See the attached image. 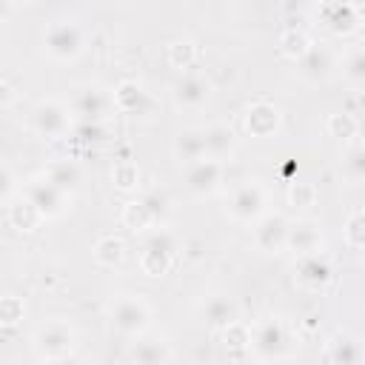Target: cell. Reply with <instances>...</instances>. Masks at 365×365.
Here are the masks:
<instances>
[{
	"label": "cell",
	"instance_id": "cell-21",
	"mask_svg": "<svg viewBox=\"0 0 365 365\" xmlns=\"http://www.w3.org/2000/svg\"><path fill=\"white\" fill-rule=\"evenodd\" d=\"M6 208V220H9V225L14 228V231H20V234H31L34 228H40L46 220H43V214L34 208V202L20 191L11 202H6L3 205Z\"/></svg>",
	"mask_w": 365,
	"mask_h": 365
},
{
	"label": "cell",
	"instance_id": "cell-15",
	"mask_svg": "<svg viewBox=\"0 0 365 365\" xmlns=\"http://www.w3.org/2000/svg\"><path fill=\"white\" fill-rule=\"evenodd\" d=\"M288 228H291V222H288L279 211H268L259 222L251 225L254 245H257L259 251H265V254H277V251H282L285 242H288Z\"/></svg>",
	"mask_w": 365,
	"mask_h": 365
},
{
	"label": "cell",
	"instance_id": "cell-26",
	"mask_svg": "<svg viewBox=\"0 0 365 365\" xmlns=\"http://www.w3.org/2000/svg\"><path fill=\"white\" fill-rule=\"evenodd\" d=\"M43 174H46L57 188H63L68 197L77 191V185H80V180H83V171H80V165H77L74 160H54V163H48V165L43 168Z\"/></svg>",
	"mask_w": 365,
	"mask_h": 365
},
{
	"label": "cell",
	"instance_id": "cell-36",
	"mask_svg": "<svg viewBox=\"0 0 365 365\" xmlns=\"http://www.w3.org/2000/svg\"><path fill=\"white\" fill-rule=\"evenodd\" d=\"M140 197H143V200H145V205L151 208V214H154L157 225H163V222H165V217L171 214V197H168V191H165V188H145Z\"/></svg>",
	"mask_w": 365,
	"mask_h": 365
},
{
	"label": "cell",
	"instance_id": "cell-11",
	"mask_svg": "<svg viewBox=\"0 0 365 365\" xmlns=\"http://www.w3.org/2000/svg\"><path fill=\"white\" fill-rule=\"evenodd\" d=\"M211 80L200 71H185L174 80L171 86V97H174V106L182 108V111H200L208 100H211Z\"/></svg>",
	"mask_w": 365,
	"mask_h": 365
},
{
	"label": "cell",
	"instance_id": "cell-30",
	"mask_svg": "<svg viewBox=\"0 0 365 365\" xmlns=\"http://www.w3.org/2000/svg\"><path fill=\"white\" fill-rule=\"evenodd\" d=\"M339 68H342V74H345L348 83L365 86V43L345 46V51L339 57Z\"/></svg>",
	"mask_w": 365,
	"mask_h": 365
},
{
	"label": "cell",
	"instance_id": "cell-5",
	"mask_svg": "<svg viewBox=\"0 0 365 365\" xmlns=\"http://www.w3.org/2000/svg\"><path fill=\"white\" fill-rule=\"evenodd\" d=\"M71 125H74V114L68 100L46 97V100H37L29 111V128L43 140H60L71 131Z\"/></svg>",
	"mask_w": 365,
	"mask_h": 365
},
{
	"label": "cell",
	"instance_id": "cell-3",
	"mask_svg": "<svg viewBox=\"0 0 365 365\" xmlns=\"http://www.w3.org/2000/svg\"><path fill=\"white\" fill-rule=\"evenodd\" d=\"M77 342H80V334H77L74 322H68V319H46L31 334V348L43 362L71 356Z\"/></svg>",
	"mask_w": 365,
	"mask_h": 365
},
{
	"label": "cell",
	"instance_id": "cell-35",
	"mask_svg": "<svg viewBox=\"0 0 365 365\" xmlns=\"http://www.w3.org/2000/svg\"><path fill=\"white\" fill-rule=\"evenodd\" d=\"M342 234H345V242L351 248H359L365 251V208H356L345 217V225H342Z\"/></svg>",
	"mask_w": 365,
	"mask_h": 365
},
{
	"label": "cell",
	"instance_id": "cell-27",
	"mask_svg": "<svg viewBox=\"0 0 365 365\" xmlns=\"http://www.w3.org/2000/svg\"><path fill=\"white\" fill-rule=\"evenodd\" d=\"M120 222H123L128 231H134V234L151 231V228L157 225V220H154V214H151V208L145 205L143 197L128 200V202L123 205V211H120ZM157 228H160V225H157Z\"/></svg>",
	"mask_w": 365,
	"mask_h": 365
},
{
	"label": "cell",
	"instance_id": "cell-33",
	"mask_svg": "<svg viewBox=\"0 0 365 365\" xmlns=\"http://www.w3.org/2000/svg\"><path fill=\"white\" fill-rule=\"evenodd\" d=\"M285 200H288L291 208H297V211H308V208L317 205L319 191H317V185L308 182V180H294V182L288 185V191H285Z\"/></svg>",
	"mask_w": 365,
	"mask_h": 365
},
{
	"label": "cell",
	"instance_id": "cell-16",
	"mask_svg": "<svg viewBox=\"0 0 365 365\" xmlns=\"http://www.w3.org/2000/svg\"><path fill=\"white\" fill-rule=\"evenodd\" d=\"M294 279L302 288H308V291H322L334 279V265H331V259L322 251L319 254L297 257V262H294Z\"/></svg>",
	"mask_w": 365,
	"mask_h": 365
},
{
	"label": "cell",
	"instance_id": "cell-37",
	"mask_svg": "<svg viewBox=\"0 0 365 365\" xmlns=\"http://www.w3.org/2000/svg\"><path fill=\"white\" fill-rule=\"evenodd\" d=\"M23 317H26V302L17 294H6L0 299V322L6 328H14V325L23 322Z\"/></svg>",
	"mask_w": 365,
	"mask_h": 365
},
{
	"label": "cell",
	"instance_id": "cell-42",
	"mask_svg": "<svg viewBox=\"0 0 365 365\" xmlns=\"http://www.w3.org/2000/svg\"><path fill=\"white\" fill-rule=\"evenodd\" d=\"M46 365H80V362H77V356L71 354V356H60V359H51V362H46Z\"/></svg>",
	"mask_w": 365,
	"mask_h": 365
},
{
	"label": "cell",
	"instance_id": "cell-28",
	"mask_svg": "<svg viewBox=\"0 0 365 365\" xmlns=\"http://www.w3.org/2000/svg\"><path fill=\"white\" fill-rule=\"evenodd\" d=\"M91 257H94V262L103 265V268H117V265L125 259V242H123V237H117V234L100 237V240L94 242V248H91Z\"/></svg>",
	"mask_w": 365,
	"mask_h": 365
},
{
	"label": "cell",
	"instance_id": "cell-22",
	"mask_svg": "<svg viewBox=\"0 0 365 365\" xmlns=\"http://www.w3.org/2000/svg\"><path fill=\"white\" fill-rule=\"evenodd\" d=\"M202 317H205L208 328L225 331L228 325L240 322V302H237L234 297H225V294L208 297V299L202 302Z\"/></svg>",
	"mask_w": 365,
	"mask_h": 365
},
{
	"label": "cell",
	"instance_id": "cell-34",
	"mask_svg": "<svg viewBox=\"0 0 365 365\" xmlns=\"http://www.w3.org/2000/svg\"><path fill=\"white\" fill-rule=\"evenodd\" d=\"M342 174L354 185H365V145H348L342 154Z\"/></svg>",
	"mask_w": 365,
	"mask_h": 365
},
{
	"label": "cell",
	"instance_id": "cell-18",
	"mask_svg": "<svg viewBox=\"0 0 365 365\" xmlns=\"http://www.w3.org/2000/svg\"><path fill=\"white\" fill-rule=\"evenodd\" d=\"M111 94H114V108L123 111V114L137 117V114H148V111L154 108L151 94H148L137 80H123V83H117Z\"/></svg>",
	"mask_w": 365,
	"mask_h": 365
},
{
	"label": "cell",
	"instance_id": "cell-8",
	"mask_svg": "<svg viewBox=\"0 0 365 365\" xmlns=\"http://www.w3.org/2000/svg\"><path fill=\"white\" fill-rule=\"evenodd\" d=\"M68 106L77 123H106L114 111V94L100 83H77L68 94Z\"/></svg>",
	"mask_w": 365,
	"mask_h": 365
},
{
	"label": "cell",
	"instance_id": "cell-41",
	"mask_svg": "<svg viewBox=\"0 0 365 365\" xmlns=\"http://www.w3.org/2000/svg\"><path fill=\"white\" fill-rule=\"evenodd\" d=\"M77 128L86 140H106V123H80Z\"/></svg>",
	"mask_w": 365,
	"mask_h": 365
},
{
	"label": "cell",
	"instance_id": "cell-6",
	"mask_svg": "<svg viewBox=\"0 0 365 365\" xmlns=\"http://www.w3.org/2000/svg\"><path fill=\"white\" fill-rule=\"evenodd\" d=\"M108 322L120 336H140L151 325V305L140 294H120L108 305Z\"/></svg>",
	"mask_w": 365,
	"mask_h": 365
},
{
	"label": "cell",
	"instance_id": "cell-40",
	"mask_svg": "<svg viewBox=\"0 0 365 365\" xmlns=\"http://www.w3.org/2000/svg\"><path fill=\"white\" fill-rule=\"evenodd\" d=\"M17 100V88L11 86L9 77L0 80V108H11V103Z\"/></svg>",
	"mask_w": 365,
	"mask_h": 365
},
{
	"label": "cell",
	"instance_id": "cell-43",
	"mask_svg": "<svg viewBox=\"0 0 365 365\" xmlns=\"http://www.w3.org/2000/svg\"><path fill=\"white\" fill-rule=\"evenodd\" d=\"M362 145H365V143H362Z\"/></svg>",
	"mask_w": 365,
	"mask_h": 365
},
{
	"label": "cell",
	"instance_id": "cell-32",
	"mask_svg": "<svg viewBox=\"0 0 365 365\" xmlns=\"http://www.w3.org/2000/svg\"><path fill=\"white\" fill-rule=\"evenodd\" d=\"M325 128H328L331 137H336V140H342V143H351V140L359 134V120H356L351 111H334V114H328Z\"/></svg>",
	"mask_w": 365,
	"mask_h": 365
},
{
	"label": "cell",
	"instance_id": "cell-23",
	"mask_svg": "<svg viewBox=\"0 0 365 365\" xmlns=\"http://www.w3.org/2000/svg\"><path fill=\"white\" fill-rule=\"evenodd\" d=\"M168 359H171V348H168V342H163L157 336L137 339L128 351L131 365H168Z\"/></svg>",
	"mask_w": 365,
	"mask_h": 365
},
{
	"label": "cell",
	"instance_id": "cell-12",
	"mask_svg": "<svg viewBox=\"0 0 365 365\" xmlns=\"http://www.w3.org/2000/svg\"><path fill=\"white\" fill-rule=\"evenodd\" d=\"M182 180H185V188L194 194V197H211L220 191L222 180H225V163L220 160H200V163H191L182 168Z\"/></svg>",
	"mask_w": 365,
	"mask_h": 365
},
{
	"label": "cell",
	"instance_id": "cell-2",
	"mask_svg": "<svg viewBox=\"0 0 365 365\" xmlns=\"http://www.w3.org/2000/svg\"><path fill=\"white\" fill-rule=\"evenodd\" d=\"M225 214H228L234 222H242V225L259 222V220L268 214V188L262 185V180H257V177L240 180V182L231 188V194H228Z\"/></svg>",
	"mask_w": 365,
	"mask_h": 365
},
{
	"label": "cell",
	"instance_id": "cell-29",
	"mask_svg": "<svg viewBox=\"0 0 365 365\" xmlns=\"http://www.w3.org/2000/svg\"><path fill=\"white\" fill-rule=\"evenodd\" d=\"M197 43L194 40H188V37H180V40H171L168 43V48H165V60H168V66L171 68H177L180 74H185V71H191L194 68V63H197Z\"/></svg>",
	"mask_w": 365,
	"mask_h": 365
},
{
	"label": "cell",
	"instance_id": "cell-4",
	"mask_svg": "<svg viewBox=\"0 0 365 365\" xmlns=\"http://www.w3.org/2000/svg\"><path fill=\"white\" fill-rule=\"evenodd\" d=\"M40 43H43L46 57H51V60H57V63H74V60L83 54L86 34H83V29H80L74 20L57 17V20L46 23Z\"/></svg>",
	"mask_w": 365,
	"mask_h": 365
},
{
	"label": "cell",
	"instance_id": "cell-7",
	"mask_svg": "<svg viewBox=\"0 0 365 365\" xmlns=\"http://www.w3.org/2000/svg\"><path fill=\"white\" fill-rule=\"evenodd\" d=\"M177 251H180V245H177V237L168 231V228H154L148 237H145V242H143V248H140V271L145 274V277H165L171 268H174V262H177Z\"/></svg>",
	"mask_w": 365,
	"mask_h": 365
},
{
	"label": "cell",
	"instance_id": "cell-17",
	"mask_svg": "<svg viewBox=\"0 0 365 365\" xmlns=\"http://www.w3.org/2000/svg\"><path fill=\"white\" fill-rule=\"evenodd\" d=\"M322 242H325V234H322L319 222H314V220H297L288 228L285 248L294 251L297 257H305V254H319L322 251Z\"/></svg>",
	"mask_w": 365,
	"mask_h": 365
},
{
	"label": "cell",
	"instance_id": "cell-31",
	"mask_svg": "<svg viewBox=\"0 0 365 365\" xmlns=\"http://www.w3.org/2000/svg\"><path fill=\"white\" fill-rule=\"evenodd\" d=\"M111 185L117 191H137L140 185V165L131 157H123L111 165Z\"/></svg>",
	"mask_w": 365,
	"mask_h": 365
},
{
	"label": "cell",
	"instance_id": "cell-24",
	"mask_svg": "<svg viewBox=\"0 0 365 365\" xmlns=\"http://www.w3.org/2000/svg\"><path fill=\"white\" fill-rule=\"evenodd\" d=\"M331 68H334V54H331L325 46H317V43H314V48L297 63V74H299L302 80H311V83L325 80V77L331 74Z\"/></svg>",
	"mask_w": 365,
	"mask_h": 365
},
{
	"label": "cell",
	"instance_id": "cell-9",
	"mask_svg": "<svg viewBox=\"0 0 365 365\" xmlns=\"http://www.w3.org/2000/svg\"><path fill=\"white\" fill-rule=\"evenodd\" d=\"M20 188H23V194L34 202V208L43 214V220H60V217L68 211L71 197H68L63 188H57L43 171H40L37 177H31L29 182H23Z\"/></svg>",
	"mask_w": 365,
	"mask_h": 365
},
{
	"label": "cell",
	"instance_id": "cell-25",
	"mask_svg": "<svg viewBox=\"0 0 365 365\" xmlns=\"http://www.w3.org/2000/svg\"><path fill=\"white\" fill-rule=\"evenodd\" d=\"M277 48H279V54H282V57H288V60L299 63V60L314 48V40H311V34H308L302 26H288V29H282V31H279Z\"/></svg>",
	"mask_w": 365,
	"mask_h": 365
},
{
	"label": "cell",
	"instance_id": "cell-1",
	"mask_svg": "<svg viewBox=\"0 0 365 365\" xmlns=\"http://www.w3.org/2000/svg\"><path fill=\"white\" fill-rule=\"evenodd\" d=\"M297 339L291 328L279 317H259L251 322V354L257 359L274 362V359H288L297 354Z\"/></svg>",
	"mask_w": 365,
	"mask_h": 365
},
{
	"label": "cell",
	"instance_id": "cell-20",
	"mask_svg": "<svg viewBox=\"0 0 365 365\" xmlns=\"http://www.w3.org/2000/svg\"><path fill=\"white\" fill-rule=\"evenodd\" d=\"M202 131H205V151H208L211 160L225 163V160L234 157V151L240 145V137L228 123H211Z\"/></svg>",
	"mask_w": 365,
	"mask_h": 365
},
{
	"label": "cell",
	"instance_id": "cell-39",
	"mask_svg": "<svg viewBox=\"0 0 365 365\" xmlns=\"http://www.w3.org/2000/svg\"><path fill=\"white\" fill-rule=\"evenodd\" d=\"M20 191H23V188H17L14 174H11V165H9V163H3V165H0V202H3V205H6V202H11Z\"/></svg>",
	"mask_w": 365,
	"mask_h": 365
},
{
	"label": "cell",
	"instance_id": "cell-38",
	"mask_svg": "<svg viewBox=\"0 0 365 365\" xmlns=\"http://www.w3.org/2000/svg\"><path fill=\"white\" fill-rule=\"evenodd\" d=\"M220 334H222V339H225V348H231V351H245V348H251V325H245L242 319L234 322V325H228V328L220 331Z\"/></svg>",
	"mask_w": 365,
	"mask_h": 365
},
{
	"label": "cell",
	"instance_id": "cell-10",
	"mask_svg": "<svg viewBox=\"0 0 365 365\" xmlns=\"http://www.w3.org/2000/svg\"><path fill=\"white\" fill-rule=\"evenodd\" d=\"M317 20H319V26L325 31H331L336 37H348V34L362 29L365 14H362V6H356V3L331 0V3H319L317 6Z\"/></svg>",
	"mask_w": 365,
	"mask_h": 365
},
{
	"label": "cell",
	"instance_id": "cell-19",
	"mask_svg": "<svg viewBox=\"0 0 365 365\" xmlns=\"http://www.w3.org/2000/svg\"><path fill=\"white\" fill-rule=\"evenodd\" d=\"M171 154H174V160L182 168L191 165V163L205 160L208 157V151H205V131L202 128H182V131H177V137L171 140Z\"/></svg>",
	"mask_w": 365,
	"mask_h": 365
},
{
	"label": "cell",
	"instance_id": "cell-13",
	"mask_svg": "<svg viewBox=\"0 0 365 365\" xmlns=\"http://www.w3.org/2000/svg\"><path fill=\"white\" fill-rule=\"evenodd\" d=\"M322 365H365V342L348 331L331 334L322 345Z\"/></svg>",
	"mask_w": 365,
	"mask_h": 365
},
{
	"label": "cell",
	"instance_id": "cell-14",
	"mask_svg": "<svg viewBox=\"0 0 365 365\" xmlns=\"http://www.w3.org/2000/svg\"><path fill=\"white\" fill-rule=\"evenodd\" d=\"M242 125L254 140H268L282 128V111L268 100H254L245 106Z\"/></svg>",
	"mask_w": 365,
	"mask_h": 365
}]
</instances>
